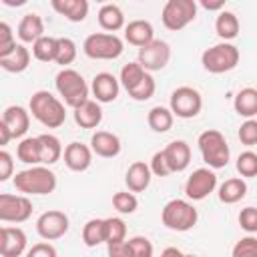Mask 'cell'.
<instances>
[{
  "mask_svg": "<svg viewBox=\"0 0 257 257\" xmlns=\"http://www.w3.org/2000/svg\"><path fill=\"white\" fill-rule=\"evenodd\" d=\"M16 191L24 195H50L56 189V175L42 165H34L14 175Z\"/></svg>",
  "mask_w": 257,
  "mask_h": 257,
  "instance_id": "obj_2",
  "label": "cell"
},
{
  "mask_svg": "<svg viewBox=\"0 0 257 257\" xmlns=\"http://www.w3.org/2000/svg\"><path fill=\"white\" fill-rule=\"evenodd\" d=\"M28 112H32V116L46 128H58L66 120V110L62 100L48 90H36L30 96Z\"/></svg>",
  "mask_w": 257,
  "mask_h": 257,
  "instance_id": "obj_1",
  "label": "cell"
},
{
  "mask_svg": "<svg viewBox=\"0 0 257 257\" xmlns=\"http://www.w3.org/2000/svg\"><path fill=\"white\" fill-rule=\"evenodd\" d=\"M239 48L231 42H219L211 48H207L201 56V64L211 74H223L233 70L239 64Z\"/></svg>",
  "mask_w": 257,
  "mask_h": 257,
  "instance_id": "obj_5",
  "label": "cell"
},
{
  "mask_svg": "<svg viewBox=\"0 0 257 257\" xmlns=\"http://www.w3.org/2000/svg\"><path fill=\"white\" fill-rule=\"evenodd\" d=\"M185 253H181L177 247H167V249H163V253H161V257H183Z\"/></svg>",
  "mask_w": 257,
  "mask_h": 257,
  "instance_id": "obj_51",
  "label": "cell"
},
{
  "mask_svg": "<svg viewBox=\"0 0 257 257\" xmlns=\"http://www.w3.org/2000/svg\"><path fill=\"white\" fill-rule=\"evenodd\" d=\"M74 120L80 128H96L102 122V108L96 100H86L74 108Z\"/></svg>",
  "mask_w": 257,
  "mask_h": 257,
  "instance_id": "obj_21",
  "label": "cell"
},
{
  "mask_svg": "<svg viewBox=\"0 0 257 257\" xmlns=\"http://www.w3.org/2000/svg\"><path fill=\"white\" fill-rule=\"evenodd\" d=\"M239 141L247 147H253L257 143V120L253 118H247L241 126H239V133H237Z\"/></svg>",
  "mask_w": 257,
  "mask_h": 257,
  "instance_id": "obj_44",
  "label": "cell"
},
{
  "mask_svg": "<svg viewBox=\"0 0 257 257\" xmlns=\"http://www.w3.org/2000/svg\"><path fill=\"white\" fill-rule=\"evenodd\" d=\"M124 40L133 46H147L151 40H155V30L149 20H131L124 26Z\"/></svg>",
  "mask_w": 257,
  "mask_h": 257,
  "instance_id": "obj_19",
  "label": "cell"
},
{
  "mask_svg": "<svg viewBox=\"0 0 257 257\" xmlns=\"http://www.w3.org/2000/svg\"><path fill=\"white\" fill-rule=\"evenodd\" d=\"M145 74H147V72L141 68V64H139V62H128V64H124V66L120 68L118 84H122V86H124V90L128 92L131 88H135V86L139 84V80H141Z\"/></svg>",
  "mask_w": 257,
  "mask_h": 257,
  "instance_id": "obj_37",
  "label": "cell"
},
{
  "mask_svg": "<svg viewBox=\"0 0 257 257\" xmlns=\"http://www.w3.org/2000/svg\"><path fill=\"white\" fill-rule=\"evenodd\" d=\"M98 24L108 34H114L124 26V14L116 4H102L98 10Z\"/></svg>",
  "mask_w": 257,
  "mask_h": 257,
  "instance_id": "obj_24",
  "label": "cell"
},
{
  "mask_svg": "<svg viewBox=\"0 0 257 257\" xmlns=\"http://www.w3.org/2000/svg\"><path fill=\"white\" fill-rule=\"evenodd\" d=\"M30 64V50L24 46V44H16V48L0 58V68H4L6 72H12V74H18V72H24Z\"/></svg>",
  "mask_w": 257,
  "mask_h": 257,
  "instance_id": "obj_25",
  "label": "cell"
},
{
  "mask_svg": "<svg viewBox=\"0 0 257 257\" xmlns=\"http://www.w3.org/2000/svg\"><path fill=\"white\" fill-rule=\"evenodd\" d=\"M108 257H131L128 243L126 241H120V243L108 245Z\"/></svg>",
  "mask_w": 257,
  "mask_h": 257,
  "instance_id": "obj_49",
  "label": "cell"
},
{
  "mask_svg": "<svg viewBox=\"0 0 257 257\" xmlns=\"http://www.w3.org/2000/svg\"><path fill=\"white\" fill-rule=\"evenodd\" d=\"M32 215V203L26 195L0 193V221L4 223H24Z\"/></svg>",
  "mask_w": 257,
  "mask_h": 257,
  "instance_id": "obj_10",
  "label": "cell"
},
{
  "mask_svg": "<svg viewBox=\"0 0 257 257\" xmlns=\"http://www.w3.org/2000/svg\"><path fill=\"white\" fill-rule=\"evenodd\" d=\"M245 195H247V183H245L243 179H239V177L227 179V181L219 187V201L225 203V205L239 203Z\"/></svg>",
  "mask_w": 257,
  "mask_h": 257,
  "instance_id": "obj_29",
  "label": "cell"
},
{
  "mask_svg": "<svg viewBox=\"0 0 257 257\" xmlns=\"http://www.w3.org/2000/svg\"><path fill=\"white\" fill-rule=\"evenodd\" d=\"M26 233L20 227H6V245L2 257H20L26 251Z\"/></svg>",
  "mask_w": 257,
  "mask_h": 257,
  "instance_id": "obj_30",
  "label": "cell"
},
{
  "mask_svg": "<svg viewBox=\"0 0 257 257\" xmlns=\"http://www.w3.org/2000/svg\"><path fill=\"white\" fill-rule=\"evenodd\" d=\"M239 225L241 229H245L249 235H253L257 231V209L255 207H245L239 213Z\"/></svg>",
  "mask_w": 257,
  "mask_h": 257,
  "instance_id": "obj_45",
  "label": "cell"
},
{
  "mask_svg": "<svg viewBox=\"0 0 257 257\" xmlns=\"http://www.w3.org/2000/svg\"><path fill=\"white\" fill-rule=\"evenodd\" d=\"M171 60V46L165 40H151L147 46L139 48V64L145 72L163 70Z\"/></svg>",
  "mask_w": 257,
  "mask_h": 257,
  "instance_id": "obj_11",
  "label": "cell"
},
{
  "mask_svg": "<svg viewBox=\"0 0 257 257\" xmlns=\"http://www.w3.org/2000/svg\"><path fill=\"white\" fill-rule=\"evenodd\" d=\"M82 241L86 247H96L104 243V219H90L82 227Z\"/></svg>",
  "mask_w": 257,
  "mask_h": 257,
  "instance_id": "obj_34",
  "label": "cell"
},
{
  "mask_svg": "<svg viewBox=\"0 0 257 257\" xmlns=\"http://www.w3.org/2000/svg\"><path fill=\"white\" fill-rule=\"evenodd\" d=\"M90 151L102 159H112L120 153V139L108 131H96L90 137Z\"/></svg>",
  "mask_w": 257,
  "mask_h": 257,
  "instance_id": "obj_18",
  "label": "cell"
},
{
  "mask_svg": "<svg viewBox=\"0 0 257 257\" xmlns=\"http://www.w3.org/2000/svg\"><path fill=\"white\" fill-rule=\"evenodd\" d=\"M215 32L223 42L233 40L239 34V18H237V14L229 12V10H221L217 20H215Z\"/></svg>",
  "mask_w": 257,
  "mask_h": 257,
  "instance_id": "obj_28",
  "label": "cell"
},
{
  "mask_svg": "<svg viewBox=\"0 0 257 257\" xmlns=\"http://www.w3.org/2000/svg\"><path fill=\"white\" fill-rule=\"evenodd\" d=\"M128 243V249H131V257H153L155 249H153V243L147 239V237H133L126 241Z\"/></svg>",
  "mask_w": 257,
  "mask_h": 257,
  "instance_id": "obj_41",
  "label": "cell"
},
{
  "mask_svg": "<svg viewBox=\"0 0 257 257\" xmlns=\"http://www.w3.org/2000/svg\"><path fill=\"white\" fill-rule=\"evenodd\" d=\"M14 177V159L8 151L0 149V183Z\"/></svg>",
  "mask_w": 257,
  "mask_h": 257,
  "instance_id": "obj_46",
  "label": "cell"
},
{
  "mask_svg": "<svg viewBox=\"0 0 257 257\" xmlns=\"http://www.w3.org/2000/svg\"><path fill=\"white\" fill-rule=\"evenodd\" d=\"M16 48V40H14V32L10 28V24L0 20V58L8 56L12 50Z\"/></svg>",
  "mask_w": 257,
  "mask_h": 257,
  "instance_id": "obj_43",
  "label": "cell"
},
{
  "mask_svg": "<svg viewBox=\"0 0 257 257\" xmlns=\"http://www.w3.org/2000/svg\"><path fill=\"white\" fill-rule=\"evenodd\" d=\"M197 145H199L201 157L209 165V169H223V167H227L231 151H229V145H227L223 133H219L215 128H207V131H203L199 135Z\"/></svg>",
  "mask_w": 257,
  "mask_h": 257,
  "instance_id": "obj_4",
  "label": "cell"
},
{
  "mask_svg": "<svg viewBox=\"0 0 257 257\" xmlns=\"http://www.w3.org/2000/svg\"><path fill=\"white\" fill-rule=\"evenodd\" d=\"M92 96L96 98V102H112L116 96H118V90H120V84H118V78L110 72H98L94 78H92Z\"/></svg>",
  "mask_w": 257,
  "mask_h": 257,
  "instance_id": "obj_16",
  "label": "cell"
},
{
  "mask_svg": "<svg viewBox=\"0 0 257 257\" xmlns=\"http://www.w3.org/2000/svg\"><path fill=\"white\" fill-rule=\"evenodd\" d=\"M237 171L241 177H255L257 175V155L253 151H245L237 157Z\"/></svg>",
  "mask_w": 257,
  "mask_h": 257,
  "instance_id": "obj_40",
  "label": "cell"
},
{
  "mask_svg": "<svg viewBox=\"0 0 257 257\" xmlns=\"http://www.w3.org/2000/svg\"><path fill=\"white\" fill-rule=\"evenodd\" d=\"M126 241V225L120 217H108L104 219V243H120Z\"/></svg>",
  "mask_w": 257,
  "mask_h": 257,
  "instance_id": "obj_35",
  "label": "cell"
},
{
  "mask_svg": "<svg viewBox=\"0 0 257 257\" xmlns=\"http://www.w3.org/2000/svg\"><path fill=\"white\" fill-rule=\"evenodd\" d=\"M4 245H6V227H0V257L4 253Z\"/></svg>",
  "mask_w": 257,
  "mask_h": 257,
  "instance_id": "obj_53",
  "label": "cell"
},
{
  "mask_svg": "<svg viewBox=\"0 0 257 257\" xmlns=\"http://www.w3.org/2000/svg\"><path fill=\"white\" fill-rule=\"evenodd\" d=\"M197 18V2L195 0H167L161 10V20L167 30H183Z\"/></svg>",
  "mask_w": 257,
  "mask_h": 257,
  "instance_id": "obj_8",
  "label": "cell"
},
{
  "mask_svg": "<svg viewBox=\"0 0 257 257\" xmlns=\"http://www.w3.org/2000/svg\"><path fill=\"white\" fill-rule=\"evenodd\" d=\"M112 207H114L118 213H122V215H131V213L137 211L139 199H137L135 193H131V191H118V193L112 195Z\"/></svg>",
  "mask_w": 257,
  "mask_h": 257,
  "instance_id": "obj_38",
  "label": "cell"
},
{
  "mask_svg": "<svg viewBox=\"0 0 257 257\" xmlns=\"http://www.w3.org/2000/svg\"><path fill=\"white\" fill-rule=\"evenodd\" d=\"M233 106H235V112H237L239 116L253 118V116L257 114V90L251 88V86L241 88V90L235 94Z\"/></svg>",
  "mask_w": 257,
  "mask_h": 257,
  "instance_id": "obj_27",
  "label": "cell"
},
{
  "mask_svg": "<svg viewBox=\"0 0 257 257\" xmlns=\"http://www.w3.org/2000/svg\"><path fill=\"white\" fill-rule=\"evenodd\" d=\"M197 209L185 199H173L161 211V221L171 231H189L197 225Z\"/></svg>",
  "mask_w": 257,
  "mask_h": 257,
  "instance_id": "obj_6",
  "label": "cell"
},
{
  "mask_svg": "<svg viewBox=\"0 0 257 257\" xmlns=\"http://www.w3.org/2000/svg\"><path fill=\"white\" fill-rule=\"evenodd\" d=\"M149 169H151V175H157V177H167V175H171V171H169V167H167V161H165V157H163V151H157V153L153 155Z\"/></svg>",
  "mask_w": 257,
  "mask_h": 257,
  "instance_id": "obj_47",
  "label": "cell"
},
{
  "mask_svg": "<svg viewBox=\"0 0 257 257\" xmlns=\"http://www.w3.org/2000/svg\"><path fill=\"white\" fill-rule=\"evenodd\" d=\"M26 257H56V249L54 245H50L48 241L36 243L26 251Z\"/></svg>",
  "mask_w": 257,
  "mask_h": 257,
  "instance_id": "obj_48",
  "label": "cell"
},
{
  "mask_svg": "<svg viewBox=\"0 0 257 257\" xmlns=\"http://www.w3.org/2000/svg\"><path fill=\"white\" fill-rule=\"evenodd\" d=\"M2 120L4 124L8 126L12 139H20L26 135L28 126H30V112L24 108V106H18V104H12L4 110L2 114Z\"/></svg>",
  "mask_w": 257,
  "mask_h": 257,
  "instance_id": "obj_17",
  "label": "cell"
},
{
  "mask_svg": "<svg viewBox=\"0 0 257 257\" xmlns=\"http://www.w3.org/2000/svg\"><path fill=\"white\" fill-rule=\"evenodd\" d=\"M183 257H197V255H193V253H187V255H183Z\"/></svg>",
  "mask_w": 257,
  "mask_h": 257,
  "instance_id": "obj_55",
  "label": "cell"
},
{
  "mask_svg": "<svg viewBox=\"0 0 257 257\" xmlns=\"http://www.w3.org/2000/svg\"><path fill=\"white\" fill-rule=\"evenodd\" d=\"M163 157L171 173H183L191 163V147L185 141H171L163 149Z\"/></svg>",
  "mask_w": 257,
  "mask_h": 257,
  "instance_id": "obj_14",
  "label": "cell"
},
{
  "mask_svg": "<svg viewBox=\"0 0 257 257\" xmlns=\"http://www.w3.org/2000/svg\"><path fill=\"white\" fill-rule=\"evenodd\" d=\"M32 56L40 62H52L56 56V38L54 36H40L32 42Z\"/></svg>",
  "mask_w": 257,
  "mask_h": 257,
  "instance_id": "obj_33",
  "label": "cell"
},
{
  "mask_svg": "<svg viewBox=\"0 0 257 257\" xmlns=\"http://www.w3.org/2000/svg\"><path fill=\"white\" fill-rule=\"evenodd\" d=\"M62 157H64V165L70 171H74V173L86 171L90 167V163H92V151H90V147H86V145H82L78 141L66 145V149L62 151Z\"/></svg>",
  "mask_w": 257,
  "mask_h": 257,
  "instance_id": "obj_15",
  "label": "cell"
},
{
  "mask_svg": "<svg viewBox=\"0 0 257 257\" xmlns=\"http://www.w3.org/2000/svg\"><path fill=\"white\" fill-rule=\"evenodd\" d=\"M36 231L44 241H56L68 231V217L62 211H44L36 219Z\"/></svg>",
  "mask_w": 257,
  "mask_h": 257,
  "instance_id": "obj_13",
  "label": "cell"
},
{
  "mask_svg": "<svg viewBox=\"0 0 257 257\" xmlns=\"http://www.w3.org/2000/svg\"><path fill=\"white\" fill-rule=\"evenodd\" d=\"M38 145H40V165H54L62 157V145L58 137L44 133L38 135Z\"/></svg>",
  "mask_w": 257,
  "mask_h": 257,
  "instance_id": "obj_26",
  "label": "cell"
},
{
  "mask_svg": "<svg viewBox=\"0 0 257 257\" xmlns=\"http://www.w3.org/2000/svg\"><path fill=\"white\" fill-rule=\"evenodd\" d=\"M16 157L26 165H40V145L38 137H26L16 147Z\"/></svg>",
  "mask_w": 257,
  "mask_h": 257,
  "instance_id": "obj_31",
  "label": "cell"
},
{
  "mask_svg": "<svg viewBox=\"0 0 257 257\" xmlns=\"http://www.w3.org/2000/svg\"><path fill=\"white\" fill-rule=\"evenodd\" d=\"M74 58H76V44H74V40L72 38H66V36L56 38V56H54V62L66 68L68 64L74 62Z\"/></svg>",
  "mask_w": 257,
  "mask_h": 257,
  "instance_id": "obj_36",
  "label": "cell"
},
{
  "mask_svg": "<svg viewBox=\"0 0 257 257\" xmlns=\"http://www.w3.org/2000/svg\"><path fill=\"white\" fill-rule=\"evenodd\" d=\"M173 112L167 108V106H153L149 110V116H147V122L149 126L155 131V133H167L171 131L173 126Z\"/></svg>",
  "mask_w": 257,
  "mask_h": 257,
  "instance_id": "obj_32",
  "label": "cell"
},
{
  "mask_svg": "<svg viewBox=\"0 0 257 257\" xmlns=\"http://www.w3.org/2000/svg\"><path fill=\"white\" fill-rule=\"evenodd\" d=\"M24 2H26V0H16V2H14V0H4V4H8V6H22Z\"/></svg>",
  "mask_w": 257,
  "mask_h": 257,
  "instance_id": "obj_54",
  "label": "cell"
},
{
  "mask_svg": "<svg viewBox=\"0 0 257 257\" xmlns=\"http://www.w3.org/2000/svg\"><path fill=\"white\" fill-rule=\"evenodd\" d=\"M155 90H157L155 78L151 76V72H147V74L139 80V84L128 90V96L135 98V100H149V98L155 94Z\"/></svg>",
  "mask_w": 257,
  "mask_h": 257,
  "instance_id": "obj_39",
  "label": "cell"
},
{
  "mask_svg": "<svg viewBox=\"0 0 257 257\" xmlns=\"http://www.w3.org/2000/svg\"><path fill=\"white\" fill-rule=\"evenodd\" d=\"M54 84H56V90L62 98V104L76 108L88 100V84L82 78V74L74 68H62L56 74Z\"/></svg>",
  "mask_w": 257,
  "mask_h": 257,
  "instance_id": "obj_3",
  "label": "cell"
},
{
  "mask_svg": "<svg viewBox=\"0 0 257 257\" xmlns=\"http://www.w3.org/2000/svg\"><path fill=\"white\" fill-rule=\"evenodd\" d=\"M82 50L88 58H94V60H114L122 54L124 44L116 34L94 32L84 38Z\"/></svg>",
  "mask_w": 257,
  "mask_h": 257,
  "instance_id": "obj_7",
  "label": "cell"
},
{
  "mask_svg": "<svg viewBox=\"0 0 257 257\" xmlns=\"http://www.w3.org/2000/svg\"><path fill=\"white\" fill-rule=\"evenodd\" d=\"M12 141V135H10V131H8V126L4 124V120L0 118V149H4L8 143Z\"/></svg>",
  "mask_w": 257,
  "mask_h": 257,
  "instance_id": "obj_50",
  "label": "cell"
},
{
  "mask_svg": "<svg viewBox=\"0 0 257 257\" xmlns=\"http://www.w3.org/2000/svg\"><path fill=\"white\" fill-rule=\"evenodd\" d=\"M18 38L22 42H34L38 40L40 36H44V22L38 14L30 12V14H24L20 24H18Z\"/></svg>",
  "mask_w": 257,
  "mask_h": 257,
  "instance_id": "obj_23",
  "label": "cell"
},
{
  "mask_svg": "<svg viewBox=\"0 0 257 257\" xmlns=\"http://www.w3.org/2000/svg\"><path fill=\"white\" fill-rule=\"evenodd\" d=\"M203 108V96L193 86H179L171 92V112L179 118H193Z\"/></svg>",
  "mask_w": 257,
  "mask_h": 257,
  "instance_id": "obj_9",
  "label": "cell"
},
{
  "mask_svg": "<svg viewBox=\"0 0 257 257\" xmlns=\"http://www.w3.org/2000/svg\"><path fill=\"white\" fill-rule=\"evenodd\" d=\"M201 6L207 8V10H221L223 8V2H209V0H201Z\"/></svg>",
  "mask_w": 257,
  "mask_h": 257,
  "instance_id": "obj_52",
  "label": "cell"
},
{
  "mask_svg": "<svg viewBox=\"0 0 257 257\" xmlns=\"http://www.w3.org/2000/svg\"><path fill=\"white\" fill-rule=\"evenodd\" d=\"M124 183H126L131 193H143L151 185V169H149V165L145 161H135L133 165H128L126 175H124Z\"/></svg>",
  "mask_w": 257,
  "mask_h": 257,
  "instance_id": "obj_20",
  "label": "cell"
},
{
  "mask_svg": "<svg viewBox=\"0 0 257 257\" xmlns=\"http://www.w3.org/2000/svg\"><path fill=\"white\" fill-rule=\"evenodd\" d=\"M217 187V175L213 173V169L203 167L191 173V177L185 183V195L191 201H203L205 197H209Z\"/></svg>",
  "mask_w": 257,
  "mask_h": 257,
  "instance_id": "obj_12",
  "label": "cell"
},
{
  "mask_svg": "<svg viewBox=\"0 0 257 257\" xmlns=\"http://www.w3.org/2000/svg\"><path fill=\"white\" fill-rule=\"evenodd\" d=\"M50 6L70 22H82L88 14L86 0H52Z\"/></svg>",
  "mask_w": 257,
  "mask_h": 257,
  "instance_id": "obj_22",
  "label": "cell"
},
{
  "mask_svg": "<svg viewBox=\"0 0 257 257\" xmlns=\"http://www.w3.org/2000/svg\"><path fill=\"white\" fill-rule=\"evenodd\" d=\"M231 257H257V239L253 235H247L241 241H237Z\"/></svg>",
  "mask_w": 257,
  "mask_h": 257,
  "instance_id": "obj_42",
  "label": "cell"
}]
</instances>
